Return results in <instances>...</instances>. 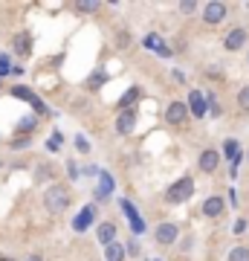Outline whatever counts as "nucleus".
Listing matches in <instances>:
<instances>
[{"instance_id": "nucleus-1", "label": "nucleus", "mask_w": 249, "mask_h": 261, "mask_svg": "<svg viewBox=\"0 0 249 261\" xmlns=\"http://www.w3.org/2000/svg\"><path fill=\"white\" fill-rule=\"evenodd\" d=\"M44 206L49 209V212H56L61 215L70 206V189L61 186V183H56V186H49L46 189V195H44Z\"/></svg>"}, {"instance_id": "nucleus-2", "label": "nucleus", "mask_w": 249, "mask_h": 261, "mask_svg": "<svg viewBox=\"0 0 249 261\" xmlns=\"http://www.w3.org/2000/svg\"><path fill=\"white\" fill-rule=\"evenodd\" d=\"M191 195H194V180L183 177V180H177V183H171V189L165 192V200L168 203H185Z\"/></svg>"}, {"instance_id": "nucleus-3", "label": "nucleus", "mask_w": 249, "mask_h": 261, "mask_svg": "<svg viewBox=\"0 0 249 261\" xmlns=\"http://www.w3.org/2000/svg\"><path fill=\"white\" fill-rule=\"evenodd\" d=\"M177 235H180V229H177L174 224H159L154 238H157V244H162V247H171V244L177 241Z\"/></svg>"}, {"instance_id": "nucleus-4", "label": "nucleus", "mask_w": 249, "mask_h": 261, "mask_svg": "<svg viewBox=\"0 0 249 261\" xmlns=\"http://www.w3.org/2000/svg\"><path fill=\"white\" fill-rule=\"evenodd\" d=\"M226 18V6L223 3H217V0H212V3H206V9H203V20L206 23H220V20Z\"/></svg>"}, {"instance_id": "nucleus-5", "label": "nucleus", "mask_w": 249, "mask_h": 261, "mask_svg": "<svg viewBox=\"0 0 249 261\" xmlns=\"http://www.w3.org/2000/svg\"><path fill=\"white\" fill-rule=\"evenodd\" d=\"M122 212H125V218H128L130 221V229H133V232H145V224H142V218H139V212L136 209H133V203H130V200H122Z\"/></svg>"}, {"instance_id": "nucleus-6", "label": "nucleus", "mask_w": 249, "mask_h": 261, "mask_svg": "<svg viewBox=\"0 0 249 261\" xmlns=\"http://www.w3.org/2000/svg\"><path fill=\"white\" fill-rule=\"evenodd\" d=\"M93 218H96V206H84L81 212L75 215L73 229H75V232H84V229H87V226L93 224Z\"/></svg>"}, {"instance_id": "nucleus-7", "label": "nucleus", "mask_w": 249, "mask_h": 261, "mask_svg": "<svg viewBox=\"0 0 249 261\" xmlns=\"http://www.w3.org/2000/svg\"><path fill=\"white\" fill-rule=\"evenodd\" d=\"M185 116H188V108H185L183 102H171L165 111V119L171 122V125H180V122H185Z\"/></svg>"}, {"instance_id": "nucleus-8", "label": "nucleus", "mask_w": 249, "mask_h": 261, "mask_svg": "<svg viewBox=\"0 0 249 261\" xmlns=\"http://www.w3.org/2000/svg\"><path fill=\"white\" fill-rule=\"evenodd\" d=\"M188 111L194 113V119H203L206 116V99L200 90H191V96H188Z\"/></svg>"}, {"instance_id": "nucleus-9", "label": "nucleus", "mask_w": 249, "mask_h": 261, "mask_svg": "<svg viewBox=\"0 0 249 261\" xmlns=\"http://www.w3.org/2000/svg\"><path fill=\"white\" fill-rule=\"evenodd\" d=\"M217 163H220V154L217 151H203L200 154V171H206V174H212V171H217Z\"/></svg>"}, {"instance_id": "nucleus-10", "label": "nucleus", "mask_w": 249, "mask_h": 261, "mask_svg": "<svg viewBox=\"0 0 249 261\" xmlns=\"http://www.w3.org/2000/svg\"><path fill=\"white\" fill-rule=\"evenodd\" d=\"M133 125H136V113L130 111V108H128V111H122L119 119H116V130H119V134H130Z\"/></svg>"}, {"instance_id": "nucleus-11", "label": "nucleus", "mask_w": 249, "mask_h": 261, "mask_svg": "<svg viewBox=\"0 0 249 261\" xmlns=\"http://www.w3.org/2000/svg\"><path fill=\"white\" fill-rule=\"evenodd\" d=\"M223 44H226V49H232V53H235V49H240L243 44H246V32H243V29H232Z\"/></svg>"}, {"instance_id": "nucleus-12", "label": "nucleus", "mask_w": 249, "mask_h": 261, "mask_svg": "<svg viewBox=\"0 0 249 261\" xmlns=\"http://www.w3.org/2000/svg\"><path fill=\"white\" fill-rule=\"evenodd\" d=\"M15 53L18 56H29L32 53V35L29 32H18L15 35Z\"/></svg>"}, {"instance_id": "nucleus-13", "label": "nucleus", "mask_w": 249, "mask_h": 261, "mask_svg": "<svg viewBox=\"0 0 249 261\" xmlns=\"http://www.w3.org/2000/svg\"><path fill=\"white\" fill-rule=\"evenodd\" d=\"M12 93L18 96V99H26V102H29V105H35V108H38V111H41V113H46V108H44V102H41V99H38V96H35V93H29L26 87H12Z\"/></svg>"}, {"instance_id": "nucleus-14", "label": "nucleus", "mask_w": 249, "mask_h": 261, "mask_svg": "<svg viewBox=\"0 0 249 261\" xmlns=\"http://www.w3.org/2000/svg\"><path fill=\"white\" fill-rule=\"evenodd\" d=\"M142 44H145V49H154V53H157V56H171V49L168 47H162V41H159V35H145V41H142Z\"/></svg>"}, {"instance_id": "nucleus-15", "label": "nucleus", "mask_w": 249, "mask_h": 261, "mask_svg": "<svg viewBox=\"0 0 249 261\" xmlns=\"http://www.w3.org/2000/svg\"><path fill=\"white\" fill-rule=\"evenodd\" d=\"M96 238H99V244H104V247H110L113 238H116V226L113 224H102L99 229H96Z\"/></svg>"}, {"instance_id": "nucleus-16", "label": "nucleus", "mask_w": 249, "mask_h": 261, "mask_svg": "<svg viewBox=\"0 0 249 261\" xmlns=\"http://www.w3.org/2000/svg\"><path fill=\"white\" fill-rule=\"evenodd\" d=\"M113 192V177L110 174H107V171H102V174H99V189H96V197H107Z\"/></svg>"}, {"instance_id": "nucleus-17", "label": "nucleus", "mask_w": 249, "mask_h": 261, "mask_svg": "<svg viewBox=\"0 0 249 261\" xmlns=\"http://www.w3.org/2000/svg\"><path fill=\"white\" fill-rule=\"evenodd\" d=\"M223 212V200L220 197H209L203 203V215H209V218H217V215Z\"/></svg>"}, {"instance_id": "nucleus-18", "label": "nucleus", "mask_w": 249, "mask_h": 261, "mask_svg": "<svg viewBox=\"0 0 249 261\" xmlns=\"http://www.w3.org/2000/svg\"><path fill=\"white\" fill-rule=\"evenodd\" d=\"M104 255H107V261H122V258H125V247H119V244L113 241L110 247H107V252H104Z\"/></svg>"}, {"instance_id": "nucleus-19", "label": "nucleus", "mask_w": 249, "mask_h": 261, "mask_svg": "<svg viewBox=\"0 0 249 261\" xmlns=\"http://www.w3.org/2000/svg\"><path fill=\"white\" fill-rule=\"evenodd\" d=\"M229 261H249V250L246 247H235L229 252Z\"/></svg>"}, {"instance_id": "nucleus-20", "label": "nucleus", "mask_w": 249, "mask_h": 261, "mask_svg": "<svg viewBox=\"0 0 249 261\" xmlns=\"http://www.w3.org/2000/svg\"><path fill=\"white\" fill-rule=\"evenodd\" d=\"M223 154H226V157H229L232 163H235V157L240 154V151H238V142H235V140H229L226 145H223Z\"/></svg>"}, {"instance_id": "nucleus-21", "label": "nucleus", "mask_w": 249, "mask_h": 261, "mask_svg": "<svg viewBox=\"0 0 249 261\" xmlns=\"http://www.w3.org/2000/svg\"><path fill=\"white\" fill-rule=\"evenodd\" d=\"M177 9L183 12V15H194V12H197V0H183Z\"/></svg>"}, {"instance_id": "nucleus-22", "label": "nucleus", "mask_w": 249, "mask_h": 261, "mask_svg": "<svg viewBox=\"0 0 249 261\" xmlns=\"http://www.w3.org/2000/svg\"><path fill=\"white\" fill-rule=\"evenodd\" d=\"M136 96H139V87H130V93H128V96H122V102H119V105H122V111H128V105L133 102Z\"/></svg>"}, {"instance_id": "nucleus-23", "label": "nucleus", "mask_w": 249, "mask_h": 261, "mask_svg": "<svg viewBox=\"0 0 249 261\" xmlns=\"http://www.w3.org/2000/svg\"><path fill=\"white\" fill-rule=\"evenodd\" d=\"M9 70H15V67L9 64V56H3V53H0V79H3V75H9Z\"/></svg>"}, {"instance_id": "nucleus-24", "label": "nucleus", "mask_w": 249, "mask_h": 261, "mask_svg": "<svg viewBox=\"0 0 249 261\" xmlns=\"http://www.w3.org/2000/svg\"><path fill=\"white\" fill-rule=\"evenodd\" d=\"M99 84H104V73H93L90 82H87V90H96Z\"/></svg>"}, {"instance_id": "nucleus-25", "label": "nucleus", "mask_w": 249, "mask_h": 261, "mask_svg": "<svg viewBox=\"0 0 249 261\" xmlns=\"http://www.w3.org/2000/svg\"><path fill=\"white\" fill-rule=\"evenodd\" d=\"M238 105L243 108V111H249V87H243V90L238 93Z\"/></svg>"}, {"instance_id": "nucleus-26", "label": "nucleus", "mask_w": 249, "mask_h": 261, "mask_svg": "<svg viewBox=\"0 0 249 261\" xmlns=\"http://www.w3.org/2000/svg\"><path fill=\"white\" fill-rule=\"evenodd\" d=\"M46 145H49V151H56V148H61V134H58V130H56V134H52V140L46 142Z\"/></svg>"}, {"instance_id": "nucleus-27", "label": "nucleus", "mask_w": 249, "mask_h": 261, "mask_svg": "<svg viewBox=\"0 0 249 261\" xmlns=\"http://www.w3.org/2000/svg\"><path fill=\"white\" fill-rule=\"evenodd\" d=\"M232 232H246V221H243V218H238V221H235V226H232Z\"/></svg>"}, {"instance_id": "nucleus-28", "label": "nucleus", "mask_w": 249, "mask_h": 261, "mask_svg": "<svg viewBox=\"0 0 249 261\" xmlns=\"http://www.w3.org/2000/svg\"><path fill=\"white\" fill-rule=\"evenodd\" d=\"M96 9H99V3H87V0L78 3V12H96Z\"/></svg>"}, {"instance_id": "nucleus-29", "label": "nucleus", "mask_w": 249, "mask_h": 261, "mask_svg": "<svg viewBox=\"0 0 249 261\" xmlns=\"http://www.w3.org/2000/svg\"><path fill=\"white\" fill-rule=\"evenodd\" d=\"M75 148H78V151H90V142L81 140V137H75Z\"/></svg>"}, {"instance_id": "nucleus-30", "label": "nucleus", "mask_w": 249, "mask_h": 261, "mask_svg": "<svg viewBox=\"0 0 249 261\" xmlns=\"http://www.w3.org/2000/svg\"><path fill=\"white\" fill-rule=\"evenodd\" d=\"M209 111H212V116H220V105L214 102V99H209Z\"/></svg>"}, {"instance_id": "nucleus-31", "label": "nucleus", "mask_w": 249, "mask_h": 261, "mask_svg": "<svg viewBox=\"0 0 249 261\" xmlns=\"http://www.w3.org/2000/svg\"><path fill=\"white\" fill-rule=\"evenodd\" d=\"M20 130H35V119H23L20 122Z\"/></svg>"}, {"instance_id": "nucleus-32", "label": "nucleus", "mask_w": 249, "mask_h": 261, "mask_svg": "<svg viewBox=\"0 0 249 261\" xmlns=\"http://www.w3.org/2000/svg\"><path fill=\"white\" fill-rule=\"evenodd\" d=\"M119 47H130V35L128 32H122L119 35Z\"/></svg>"}, {"instance_id": "nucleus-33", "label": "nucleus", "mask_w": 249, "mask_h": 261, "mask_svg": "<svg viewBox=\"0 0 249 261\" xmlns=\"http://www.w3.org/2000/svg\"><path fill=\"white\" fill-rule=\"evenodd\" d=\"M23 145H29V137H23V140H15V148H23Z\"/></svg>"}, {"instance_id": "nucleus-34", "label": "nucleus", "mask_w": 249, "mask_h": 261, "mask_svg": "<svg viewBox=\"0 0 249 261\" xmlns=\"http://www.w3.org/2000/svg\"><path fill=\"white\" fill-rule=\"evenodd\" d=\"M26 261H41V258H38V255H29V258Z\"/></svg>"}, {"instance_id": "nucleus-35", "label": "nucleus", "mask_w": 249, "mask_h": 261, "mask_svg": "<svg viewBox=\"0 0 249 261\" xmlns=\"http://www.w3.org/2000/svg\"><path fill=\"white\" fill-rule=\"evenodd\" d=\"M0 261H12V258H0Z\"/></svg>"}, {"instance_id": "nucleus-36", "label": "nucleus", "mask_w": 249, "mask_h": 261, "mask_svg": "<svg viewBox=\"0 0 249 261\" xmlns=\"http://www.w3.org/2000/svg\"><path fill=\"white\" fill-rule=\"evenodd\" d=\"M246 64H249V56H246Z\"/></svg>"}, {"instance_id": "nucleus-37", "label": "nucleus", "mask_w": 249, "mask_h": 261, "mask_svg": "<svg viewBox=\"0 0 249 261\" xmlns=\"http://www.w3.org/2000/svg\"><path fill=\"white\" fill-rule=\"evenodd\" d=\"M246 157H249V151H246Z\"/></svg>"}]
</instances>
